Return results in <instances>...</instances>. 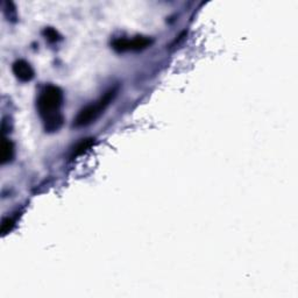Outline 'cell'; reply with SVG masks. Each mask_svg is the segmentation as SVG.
<instances>
[{
	"instance_id": "5b68a950",
	"label": "cell",
	"mask_w": 298,
	"mask_h": 298,
	"mask_svg": "<svg viewBox=\"0 0 298 298\" xmlns=\"http://www.w3.org/2000/svg\"><path fill=\"white\" fill-rule=\"evenodd\" d=\"M14 156V145L13 142L10 140L4 139L0 146V161L3 165L12 161V158Z\"/></svg>"
},
{
	"instance_id": "7a4b0ae2",
	"label": "cell",
	"mask_w": 298,
	"mask_h": 298,
	"mask_svg": "<svg viewBox=\"0 0 298 298\" xmlns=\"http://www.w3.org/2000/svg\"><path fill=\"white\" fill-rule=\"evenodd\" d=\"M116 95L117 89L108 90L98 102L87 105L86 107H84L77 114L76 119H75L74 126H76V127H83V126L90 125L92 121H95L105 111V108L110 105L113 98L116 97Z\"/></svg>"
},
{
	"instance_id": "8992f818",
	"label": "cell",
	"mask_w": 298,
	"mask_h": 298,
	"mask_svg": "<svg viewBox=\"0 0 298 298\" xmlns=\"http://www.w3.org/2000/svg\"><path fill=\"white\" fill-rule=\"evenodd\" d=\"M95 144V140L94 139H85L79 142V144L76 146V148L74 150V157H77L79 155L84 154L85 152H87L92 146Z\"/></svg>"
},
{
	"instance_id": "3957f363",
	"label": "cell",
	"mask_w": 298,
	"mask_h": 298,
	"mask_svg": "<svg viewBox=\"0 0 298 298\" xmlns=\"http://www.w3.org/2000/svg\"><path fill=\"white\" fill-rule=\"evenodd\" d=\"M152 41L146 36H135L132 40L128 39H118L112 43L113 49L118 53L125 52H139L149 47Z\"/></svg>"
},
{
	"instance_id": "6da1fadb",
	"label": "cell",
	"mask_w": 298,
	"mask_h": 298,
	"mask_svg": "<svg viewBox=\"0 0 298 298\" xmlns=\"http://www.w3.org/2000/svg\"><path fill=\"white\" fill-rule=\"evenodd\" d=\"M63 104V94L60 87L48 85L41 92L37 99V110L43 121L47 132H57L63 125L61 107Z\"/></svg>"
},
{
	"instance_id": "52a82bcc",
	"label": "cell",
	"mask_w": 298,
	"mask_h": 298,
	"mask_svg": "<svg viewBox=\"0 0 298 298\" xmlns=\"http://www.w3.org/2000/svg\"><path fill=\"white\" fill-rule=\"evenodd\" d=\"M43 34L45 36V39L50 42H56L60 40V35H58V33L54 28H45Z\"/></svg>"
},
{
	"instance_id": "277c9868",
	"label": "cell",
	"mask_w": 298,
	"mask_h": 298,
	"mask_svg": "<svg viewBox=\"0 0 298 298\" xmlns=\"http://www.w3.org/2000/svg\"><path fill=\"white\" fill-rule=\"evenodd\" d=\"M12 70H13L14 76L19 79L20 82H31L33 78H34V70L29 64L28 62L24 60H19L14 62L13 66H12Z\"/></svg>"
},
{
	"instance_id": "ba28073f",
	"label": "cell",
	"mask_w": 298,
	"mask_h": 298,
	"mask_svg": "<svg viewBox=\"0 0 298 298\" xmlns=\"http://www.w3.org/2000/svg\"><path fill=\"white\" fill-rule=\"evenodd\" d=\"M14 226V221L10 219V218H6V219L3 220V224H2V233L5 236L6 233L10 232V231L13 228Z\"/></svg>"
}]
</instances>
